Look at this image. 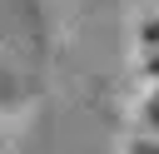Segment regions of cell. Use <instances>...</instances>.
<instances>
[{
	"label": "cell",
	"instance_id": "cell-1",
	"mask_svg": "<svg viewBox=\"0 0 159 154\" xmlns=\"http://www.w3.org/2000/svg\"><path fill=\"white\" fill-rule=\"evenodd\" d=\"M139 129H144V134H159V84H154V94L139 104Z\"/></svg>",
	"mask_w": 159,
	"mask_h": 154
},
{
	"label": "cell",
	"instance_id": "cell-2",
	"mask_svg": "<svg viewBox=\"0 0 159 154\" xmlns=\"http://www.w3.org/2000/svg\"><path fill=\"white\" fill-rule=\"evenodd\" d=\"M134 154H159V134H139V144H134Z\"/></svg>",
	"mask_w": 159,
	"mask_h": 154
}]
</instances>
